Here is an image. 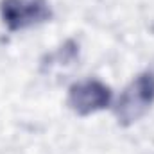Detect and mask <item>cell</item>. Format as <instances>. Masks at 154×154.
Instances as JSON below:
<instances>
[{
    "mask_svg": "<svg viewBox=\"0 0 154 154\" xmlns=\"http://www.w3.org/2000/svg\"><path fill=\"white\" fill-rule=\"evenodd\" d=\"M154 104V74L143 72L134 77L116 99L113 111L122 125H131L145 115Z\"/></svg>",
    "mask_w": 154,
    "mask_h": 154,
    "instance_id": "6da1fadb",
    "label": "cell"
},
{
    "mask_svg": "<svg viewBox=\"0 0 154 154\" xmlns=\"http://www.w3.org/2000/svg\"><path fill=\"white\" fill-rule=\"evenodd\" d=\"M0 14L9 31H22L50 18L47 0H2Z\"/></svg>",
    "mask_w": 154,
    "mask_h": 154,
    "instance_id": "7a4b0ae2",
    "label": "cell"
},
{
    "mask_svg": "<svg viewBox=\"0 0 154 154\" xmlns=\"http://www.w3.org/2000/svg\"><path fill=\"white\" fill-rule=\"evenodd\" d=\"M111 90L97 79H84L68 90V106L77 115H91L111 104Z\"/></svg>",
    "mask_w": 154,
    "mask_h": 154,
    "instance_id": "3957f363",
    "label": "cell"
}]
</instances>
